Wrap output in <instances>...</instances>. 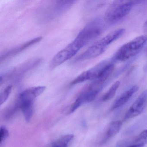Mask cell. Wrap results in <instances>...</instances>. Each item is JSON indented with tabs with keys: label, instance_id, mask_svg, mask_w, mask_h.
<instances>
[{
	"label": "cell",
	"instance_id": "cell-1",
	"mask_svg": "<svg viewBox=\"0 0 147 147\" xmlns=\"http://www.w3.org/2000/svg\"><path fill=\"white\" fill-rule=\"evenodd\" d=\"M125 32V30L121 28L110 32L88 48L76 59V62L90 60L99 56L110 45L122 36Z\"/></svg>",
	"mask_w": 147,
	"mask_h": 147
},
{
	"label": "cell",
	"instance_id": "cell-2",
	"mask_svg": "<svg viewBox=\"0 0 147 147\" xmlns=\"http://www.w3.org/2000/svg\"><path fill=\"white\" fill-rule=\"evenodd\" d=\"M108 78L106 76H102L99 78L92 81L91 83L82 91L75 102L71 105L68 112L69 114L74 113L82 105L94 100L97 95L104 88Z\"/></svg>",
	"mask_w": 147,
	"mask_h": 147
},
{
	"label": "cell",
	"instance_id": "cell-3",
	"mask_svg": "<svg viewBox=\"0 0 147 147\" xmlns=\"http://www.w3.org/2000/svg\"><path fill=\"white\" fill-rule=\"evenodd\" d=\"M147 42V35H141L121 46L113 55V62H124L133 58L142 49Z\"/></svg>",
	"mask_w": 147,
	"mask_h": 147
},
{
	"label": "cell",
	"instance_id": "cell-4",
	"mask_svg": "<svg viewBox=\"0 0 147 147\" xmlns=\"http://www.w3.org/2000/svg\"><path fill=\"white\" fill-rule=\"evenodd\" d=\"M136 2L131 1H114L106 11L104 20L110 24L118 22L129 14Z\"/></svg>",
	"mask_w": 147,
	"mask_h": 147
},
{
	"label": "cell",
	"instance_id": "cell-5",
	"mask_svg": "<svg viewBox=\"0 0 147 147\" xmlns=\"http://www.w3.org/2000/svg\"><path fill=\"white\" fill-rule=\"evenodd\" d=\"M104 20L96 18L88 23L79 32L77 36L84 46L99 36L105 29Z\"/></svg>",
	"mask_w": 147,
	"mask_h": 147
},
{
	"label": "cell",
	"instance_id": "cell-6",
	"mask_svg": "<svg viewBox=\"0 0 147 147\" xmlns=\"http://www.w3.org/2000/svg\"><path fill=\"white\" fill-rule=\"evenodd\" d=\"M75 1H57L41 10L40 19L44 21L52 20L65 13L75 3Z\"/></svg>",
	"mask_w": 147,
	"mask_h": 147
},
{
	"label": "cell",
	"instance_id": "cell-7",
	"mask_svg": "<svg viewBox=\"0 0 147 147\" xmlns=\"http://www.w3.org/2000/svg\"><path fill=\"white\" fill-rule=\"evenodd\" d=\"M82 48L80 44L75 39L53 57L50 63V68L54 69L57 67L72 58Z\"/></svg>",
	"mask_w": 147,
	"mask_h": 147
},
{
	"label": "cell",
	"instance_id": "cell-8",
	"mask_svg": "<svg viewBox=\"0 0 147 147\" xmlns=\"http://www.w3.org/2000/svg\"><path fill=\"white\" fill-rule=\"evenodd\" d=\"M112 60H106L82 72L71 82V85H76L87 81H93L98 78L103 74L107 66L112 62Z\"/></svg>",
	"mask_w": 147,
	"mask_h": 147
},
{
	"label": "cell",
	"instance_id": "cell-9",
	"mask_svg": "<svg viewBox=\"0 0 147 147\" xmlns=\"http://www.w3.org/2000/svg\"><path fill=\"white\" fill-rule=\"evenodd\" d=\"M41 61V59H36L29 61L16 68L13 69L11 71L5 73L3 75H1V84L8 80H14H14H17L18 79H20L31 69H32L39 65Z\"/></svg>",
	"mask_w": 147,
	"mask_h": 147
},
{
	"label": "cell",
	"instance_id": "cell-10",
	"mask_svg": "<svg viewBox=\"0 0 147 147\" xmlns=\"http://www.w3.org/2000/svg\"><path fill=\"white\" fill-rule=\"evenodd\" d=\"M147 100V89H146L141 94L131 106L125 115L124 120L131 119L141 114L144 109Z\"/></svg>",
	"mask_w": 147,
	"mask_h": 147
},
{
	"label": "cell",
	"instance_id": "cell-11",
	"mask_svg": "<svg viewBox=\"0 0 147 147\" xmlns=\"http://www.w3.org/2000/svg\"><path fill=\"white\" fill-rule=\"evenodd\" d=\"M42 37H38L33 38L30 41H27L25 43H24L21 45H19L13 49H11L8 51L5 52L1 55V61H5L8 58L12 57L20 53L22 51H24L27 48L32 46L34 45L39 42L42 39Z\"/></svg>",
	"mask_w": 147,
	"mask_h": 147
},
{
	"label": "cell",
	"instance_id": "cell-12",
	"mask_svg": "<svg viewBox=\"0 0 147 147\" xmlns=\"http://www.w3.org/2000/svg\"><path fill=\"white\" fill-rule=\"evenodd\" d=\"M138 90V86H134L124 92L115 100L112 105L111 110L117 109L125 105Z\"/></svg>",
	"mask_w": 147,
	"mask_h": 147
},
{
	"label": "cell",
	"instance_id": "cell-13",
	"mask_svg": "<svg viewBox=\"0 0 147 147\" xmlns=\"http://www.w3.org/2000/svg\"><path fill=\"white\" fill-rule=\"evenodd\" d=\"M122 124L123 123L120 120L113 121L112 123H111L102 141V143H105L109 139L116 136L121 129Z\"/></svg>",
	"mask_w": 147,
	"mask_h": 147
},
{
	"label": "cell",
	"instance_id": "cell-14",
	"mask_svg": "<svg viewBox=\"0 0 147 147\" xmlns=\"http://www.w3.org/2000/svg\"><path fill=\"white\" fill-rule=\"evenodd\" d=\"M74 138V136L72 134L65 135L53 142L52 147H68Z\"/></svg>",
	"mask_w": 147,
	"mask_h": 147
},
{
	"label": "cell",
	"instance_id": "cell-15",
	"mask_svg": "<svg viewBox=\"0 0 147 147\" xmlns=\"http://www.w3.org/2000/svg\"><path fill=\"white\" fill-rule=\"evenodd\" d=\"M120 82L119 81H117L116 82H114L109 88V90L101 98L102 101L104 102L108 101L113 98L120 86Z\"/></svg>",
	"mask_w": 147,
	"mask_h": 147
},
{
	"label": "cell",
	"instance_id": "cell-16",
	"mask_svg": "<svg viewBox=\"0 0 147 147\" xmlns=\"http://www.w3.org/2000/svg\"><path fill=\"white\" fill-rule=\"evenodd\" d=\"M12 88V85H9L5 88L3 92H1L0 94V104H1V105L4 104L7 100L11 92Z\"/></svg>",
	"mask_w": 147,
	"mask_h": 147
},
{
	"label": "cell",
	"instance_id": "cell-17",
	"mask_svg": "<svg viewBox=\"0 0 147 147\" xmlns=\"http://www.w3.org/2000/svg\"><path fill=\"white\" fill-rule=\"evenodd\" d=\"M134 144H140L145 145L147 144V129L141 132L135 139Z\"/></svg>",
	"mask_w": 147,
	"mask_h": 147
},
{
	"label": "cell",
	"instance_id": "cell-18",
	"mask_svg": "<svg viewBox=\"0 0 147 147\" xmlns=\"http://www.w3.org/2000/svg\"><path fill=\"white\" fill-rule=\"evenodd\" d=\"M1 132V144L4 142L9 136V133L7 129L5 126H1L0 129Z\"/></svg>",
	"mask_w": 147,
	"mask_h": 147
},
{
	"label": "cell",
	"instance_id": "cell-19",
	"mask_svg": "<svg viewBox=\"0 0 147 147\" xmlns=\"http://www.w3.org/2000/svg\"><path fill=\"white\" fill-rule=\"evenodd\" d=\"M144 145L140 144H133L127 147H143Z\"/></svg>",
	"mask_w": 147,
	"mask_h": 147
},
{
	"label": "cell",
	"instance_id": "cell-20",
	"mask_svg": "<svg viewBox=\"0 0 147 147\" xmlns=\"http://www.w3.org/2000/svg\"><path fill=\"white\" fill-rule=\"evenodd\" d=\"M143 30L144 32L145 33H147V20L144 24L143 26Z\"/></svg>",
	"mask_w": 147,
	"mask_h": 147
},
{
	"label": "cell",
	"instance_id": "cell-21",
	"mask_svg": "<svg viewBox=\"0 0 147 147\" xmlns=\"http://www.w3.org/2000/svg\"><path fill=\"white\" fill-rule=\"evenodd\" d=\"M144 71H147V63L146 64V65H145V66H144Z\"/></svg>",
	"mask_w": 147,
	"mask_h": 147
},
{
	"label": "cell",
	"instance_id": "cell-22",
	"mask_svg": "<svg viewBox=\"0 0 147 147\" xmlns=\"http://www.w3.org/2000/svg\"></svg>",
	"mask_w": 147,
	"mask_h": 147
}]
</instances>
